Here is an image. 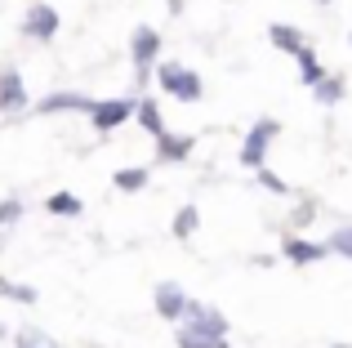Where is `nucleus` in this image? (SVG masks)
Listing matches in <instances>:
<instances>
[{"label":"nucleus","mask_w":352,"mask_h":348,"mask_svg":"<svg viewBox=\"0 0 352 348\" xmlns=\"http://www.w3.org/2000/svg\"><path fill=\"white\" fill-rule=\"evenodd\" d=\"M156 85H161V94L179 98V103H201V94H206V80H201L192 67H183L179 58L156 63Z\"/></svg>","instance_id":"f257e3e1"},{"label":"nucleus","mask_w":352,"mask_h":348,"mask_svg":"<svg viewBox=\"0 0 352 348\" xmlns=\"http://www.w3.org/2000/svg\"><path fill=\"white\" fill-rule=\"evenodd\" d=\"M276 134H281V125L272 121V116H258L254 125H250V134H245V143H241V166L245 170H263L267 166V148L276 143Z\"/></svg>","instance_id":"f03ea898"},{"label":"nucleus","mask_w":352,"mask_h":348,"mask_svg":"<svg viewBox=\"0 0 352 348\" xmlns=\"http://www.w3.org/2000/svg\"><path fill=\"white\" fill-rule=\"evenodd\" d=\"M129 58H134L138 80L147 85L152 67L161 63V32H156V27H147V23H138V27H134V36H129Z\"/></svg>","instance_id":"7ed1b4c3"},{"label":"nucleus","mask_w":352,"mask_h":348,"mask_svg":"<svg viewBox=\"0 0 352 348\" xmlns=\"http://www.w3.org/2000/svg\"><path fill=\"white\" fill-rule=\"evenodd\" d=\"M326 254H335V250H330V241H312V237H299V232L281 237V259H285V263H294V268L321 263Z\"/></svg>","instance_id":"20e7f679"},{"label":"nucleus","mask_w":352,"mask_h":348,"mask_svg":"<svg viewBox=\"0 0 352 348\" xmlns=\"http://www.w3.org/2000/svg\"><path fill=\"white\" fill-rule=\"evenodd\" d=\"M134 112H138V103H129V98H98L94 112H89V130L112 134V130H120V125H125Z\"/></svg>","instance_id":"39448f33"},{"label":"nucleus","mask_w":352,"mask_h":348,"mask_svg":"<svg viewBox=\"0 0 352 348\" xmlns=\"http://www.w3.org/2000/svg\"><path fill=\"white\" fill-rule=\"evenodd\" d=\"M188 304H192V299H188V290H183L179 281H161V286L152 290V308H156V313L165 317V322H174V326L183 322V313H188Z\"/></svg>","instance_id":"423d86ee"},{"label":"nucleus","mask_w":352,"mask_h":348,"mask_svg":"<svg viewBox=\"0 0 352 348\" xmlns=\"http://www.w3.org/2000/svg\"><path fill=\"white\" fill-rule=\"evenodd\" d=\"M94 103L98 98H89V94H76V89H54V94H45V98H36V112L41 116H54V112H94Z\"/></svg>","instance_id":"0eeeda50"},{"label":"nucleus","mask_w":352,"mask_h":348,"mask_svg":"<svg viewBox=\"0 0 352 348\" xmlns=\"http://www.w3.org/2000/svg\"><path fill=\"white\" fill-rule=\"evenodd\" d=\"M192 148H197V139H192V134L165 130L161 139H156V166H183V161L192 157Z\"/></svg>","instance_id":"6e6552de"},{"label":"nucleus","mask_w":352,"mask_h":348,"mask_svg":"<svg viewBox=\"0 0 352 348\" xmlns=\"http://www.w3.org/2000/svg\"><path fill=\"white\" fill-rule=\"evenodd\" d=\"M23 36H32V41H54L58 36V9L54 5H32L23 18Z\"/></svg>","instance_id":"1a4fd4ad"},{"label":"nucleus","mask_w":352,"mask_h":348,"mask_svg":"<svg viewBox=\"0 0 352 348\" xmlns=\"http://www.w3.org/2000/svg\"><path fill=\"white\" fill-rule=\"evenodd\" d=\"M179 326H192V331H210V335H228V317L219 313L214 304H197V299L188 304V313H183V322H179Z\"/></svg>","instance_id":"9d476101"},{"label":"nucleus","mask_w":352,"mask_h":348,"mask_svg":"<svg viewBox=\"0 0 352 348\" xmlns=\"http://www.w3.org/2000/svg\"><path fill=\"white\" fill-rule=\"evenodd\" d=\"M27 107V80L18 67L0 72V112H23Z\"/></svg>","instance_id":"9b49d317"},{"label":"nucleus","mask_w":352,"mask_h":348,"mask_svg":"<svg viewBox=\"0 0 352 348\" xmlns=\"http://www.w3.org/2000/svg\"><path fill=\"white\" fill-rule=\"evenodd\" d=\"M267 41H272L281 54H290V58L308 45V41H303V32H299V27H290V23H272V27H267Z\"/></svg>","instance_id":"f8f14e48"},{"label":"nucleus","mask_w":352,"mask_h":348,"mask_svg":"<svg viewBox=\"0 0 352 348\" xmlns=\"http://www.w3.org/2000/svg\"><path fill=\"white\" fill-rule=\"evenodd\" d=\"M134 121L143 125V130L152 134V139H161V134H165V116H161V103H156V98H138Z\"/></svg>","instance_id":"ddd939ff"},{"label":"nucleus","mask_w":352,"mask_h":348,"mask_svg":"<svg viewBox=\"0 0 352 348\" xmlns=\"http://www.w3.org/2000/svg\"><path fill=\"white\" fill-rule=\"evenodd\" d=\"M147 179H152V170H147V166H120L112 174V188L116 192H143Z\"/></svg>","instance_id":"4468645a"},{"label":"nucleus","mask_w":352,"mask_h":348,"mask_svg":"<svg viewBox=\"0 0 352 348\" xmlns=\"http://www.w3.org/2000/svg\"><path fill=\"white\" fill-rule=\"evenodd\" d=\"M179 348H232L228 335H210V331H192V326H179Z\"/></svg>","instance_id":"2eb2a0df"},{"label":"nucleus","mask_w":352,"mask_h":348,"mask_svg":"<svg viewBox=\"0 0 352 348\" xmlns=\"http://www.w3.org/2000/svg\"><path fill=\"white\" fill-rule=\"evenodd\" d=\"M294 63H299V80H303V85H317V80L326 76V67H321V58H317L312 45H303V50L294 54Z\"/></svg>","instance_id":"dca6fc26"},{"label":"nucleus","mask_w":352,"mask_h":348,"mask_svg":"<svg viewBox=\"0 0 352 348\" xmlns=\"http://www.w3.org/2000/svg\"><path fill=\"white\" fill-rule=\"evenodd\" d=\"M197 228H201V210L192 206H179V215H174V237H179V241H192V237H197Z\"/></svg>","instance_id":"f3484780"},{"label":"nucleus","mask_w":352,"mask_h":348,"mask_svg":"<svg viewBox=\"0 0 352 348\" xmlns=\"http://www.w3.org/2000/svg\"><path fill=\"white\" fill-rule=\"evenodd\" d=\"M45 210H50V215H63V219H67V215L76 219L80 210H85V201H80L76 192H54V197L45 201Z\"/></svg>","instance_id":"a211bd4d"},{"label":"nucleus","mask_w":352,"mask_h":348,"mask_svg":"<svg viewBox=\"0 0 352 348\" xmlns=\"http://www.w3.org/2000/svg\"><path fill=\"white\" fill-rule=\"evenodd\" d=\"M312 89H317V103H326V107H335L339 98H344V80L339 76H321Z\"/></svg>","instance_id":"6ab92c4d"},{"label":"nucleus","mask_w":352,"mask_h":348,"mask_svg":"<svg viewBox=\"0 0 352 348\" xmlns=\"http://www.w3.org/2000/svg\"><path fill=\"white\" fill-rule=\"evenodd\" d=\"M0 295L18 299V304H36V290L32 286H18V281H5V277H0Z\"/></svg>","instance_id":"aec40b11"},{"label":"nucleus","mask_w":352,"mask_h":348,"mask_svg":"<svg viewBox=\"0 0 352 348\" xmlns=\"http://www.w3.org/2000/svg\"><path fill=\"white\" fill-rule=\"evenodd\" d=\"M330 250L352 259V228H339V232H330Z\"/></svg>","instance_id":"412c9836"},{"label":"nucleus","mask_w":352,"mask_h":348,"mask_svg":"<svg viewBox=\"0 0 352 348\" xmlns=\"http://www.w3.org/2000/svg\"><path fill=\"white\" fill-rule=\"evenodd\" d=\"M18 219H23V201H0V228H9V224H18Z\"/></svg>","instance_id":"4be33fe9"},{"label":"nucleus","mask_w":352,"mask_h":348,"mask_svg":"<svg viewBox=\"0 0 352 348\" xmlns=\"http://www.w3.org/2000/svg\"><path fill=\"white\" fill-rule=\"evenodd\" d=\"M294 228H303V224H312V219H317V201H299V206H294Z\"/></svg>","instance_id":"5701e85b"},{"label":"nucleus","mask_w":352,"mask_h":348,"mask_svg":"<svg viewBox=\"0 0 352 348\" xmlns=\"http://www.w3.org/2000/svg\"><path fill=\"white\" fill-rule=\"evenodd\" d=\"M18 348H54V340L41 335V331H23V335H18Z\"/></svg>","instance_id":"b1692460"},{"label":"nucleus","mask_w":352,"mask_h":348,"mask_svg":"<svg viewBox=\"0 0 352 348\" xmlns=\"http://www.w3.org/2000/svg\"><path fill=\"white\" fill-rule=\"evenodd\" d=\"M258 179H263V188H267V192H281V197H285V179H276V174L267 170V166L258 170Z\"/></svg>","instance_id":"393cba45"},{"label":"nucleus","mask_w":352,"mask_h":348,"mask_svg":"<svg viewBox=\"0 0 352 348\" xmlns=\"http://www.w3.org/2000/svg\"><path fill=\"white\" fill-rule=\"evenodd\" d=\"M335 348H352V344H335Z\"/></svg>","instance_id":"a878e982"},{"label":"nucleus","mask_w":352,"mask_h":348,"mask_svg":"<svg viewBox=\"0 0 352 348\" xmlns=\"http://www.w3.org/2000/svg\"><path fill=\"white\" fill-rule=\"evenodd\" d=\"M317 5H330V0H317Z\"/></svg>","instance_id":"bb28decb"},{"label":"nucleus","mask_w":352,"mask_h":348,"mask_svg":"<svg viewBox=\"0 0 352 348\" xmlns=\"http://www.w3.org/2000/svg\"><path fill=\"white\" fill-rule=\"evenodd\" d=\"M0 335H5V326H0Z\"/></svg>","instance_id":"cd10ccee"}]
</instances>
